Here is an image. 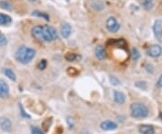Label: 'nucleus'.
I'll return each instance as SVG.
<instances>
[{
  "instance_id": "nucleus-10",
  "label": "nucleus",
  "mask_w": 162,
  "mask_h": 134,
  "mask_svg": "<svg viewBox=\"0 0 162 134\" xmlns=\"http://www.w3.org/2000/svg\"><path fill=\"white\" fill-rule=\"evenodd\" d=\"M95 55L96 57L97 60H104L105 57H106V52H105V49L102 46V45H98L96 46L95 50Z\"/></svg>"
},
{
  "instance_id": "nucleus-9",
  "label": "nucleus",
  "mask_w": 162,
  "mask_h": 134,
  "mask_svg": "<svg viewBox=\"0 0 162 134\" xmlns=\"http://www.w3.org/2000/svg\"><path fill=\"white\" fill-rule=\"evenodd\" d=\"M100 127L104 130H113L117 128V125L115 122H114L112 121H104L101 123Z\"/></svg>"
},
{
  "instance_id": "nucleus-27",
  "label": "nucleus",
  "mask_w": 162,
  "mask_h": 134,
  "mask_svg": "<svg viewBox=\"0 0 162 134\" xmlns=\"http://www.w3.org/2000/svg\"><path fill=\"white\" fill-rule=\"evenodd\" d=\"M157 85H158V87H162V75H161V76H160V77L158 78V81Z\"/></svg>"
},
{
  "instance_id": "nucleus-24",
  "label": "nucleus",
  "mask_w": 162,
  "mask_h": 134,
  "mask_svg": "<svg viewBox=\"0 0 162 134\" xmlns=\"http://www.w3.org/2000/svg\"><path fill=\"white\" fill-rule=\"evenodd\" d=\"M68 73H69L70 76H75V75H77L78 72L77 69H75V68H68Z\"/></svg>"
},
{
  "instance_id": "nucleus-12",
  "label": "nucleus",
  "mask_w": 162,
  "mask_h": 134,
  "mask_svg": "<svg viewBox=\"0 0 162 134\" xmlns=\"http://www.w3.org/2000/svg\"><path fill=\"white\" fill-rule=\"evenodd\" d=\"M139 130L141 134H154V128L151 125H147V124L141 125Z\"/></svg>"
},
{
  "instance_id": "nucleus-8",
  "label": "nucleus",
  "mask_w": 162,
  "mask_h": 134,
  "mask_svg": "<svg viewBox=\"0 0 162 134\" xmlns=\"http://www.w3.org/2000/svg\"><path fill=\"white\" fill-rule=\"evenodd\" d=\"M0 127H1V129L4 131L8 132L12 129V123H11V121H10V120L8 118L2 117L1 119H0Z\"/></svg>"
},
{
  "instance_id": "nucleus-22",
  "label": "nucleus",
  "mask_w": 162,
  "mask_h": 134,
  "mask_svg": "<svg viewBox=\"0 0 162 134\" xmlns=\"http://www.w3.org/2000/svg\"><path fill=\"white\" fill-rule=\"evenodd\" d=\"M0 7L4 9H10L11 8V5L8 3V2H6V1H1L0 2Z\"/></svg>"
},
{
  "instance_id": "nucleus-13",
  "label": "nucleus",
  "mask_w": 162,
  "mask_h": 134,
  "mask_svg": "<svg viewBox=\"0 0 162 134\" xmlns=\"http://www.w3.org/2000/svg\"><path fill=\"white\" fill-rule=\"evenodd\" d=\"M12 22V18L5 14L0 13V25H7Z\"/></svg>"
},
{
  "instance_id": "nucleus-18",
  "label": "nucleus",
  "mask_w": 162,
  "mask_h": 134,
  "mask_svg": "<svg viewBox=\"0 0 162 134\" xmlns=\"http://www.w3.org/2000/svg\"><path fill=\"white\" fill-rule=\"evenodd\" d=\"M65 59L68 61H74V60H76L78 59V56L75 53H67L66 56H65Z\"/></svg>"
},
{
  "instance_id": "nucleus-2",
  "label": "nucleus",
  "mask_w": 162,
  "mask_h": 134,
  "mask_svg": "<svg viewBox=\"0 0 162 134\" xmlns=\"http://www.w3.org/2000/svg\"><path fill=\"white\" fill-rule=\"evenodd\" d=\"M36 52L27 46H21L16 52V59L19 63L27 64L35 57Z\"/></svg>"
},
{
  "instance_id": "nucleus-5",
  "label": "nucleus",
  "mask_w": 162,
  "mask_h": 134,
  "mask_svg": "<svg viewBox=\"0 0 162 134\" xmlns=\"http://www.w3.org/2000/svg\"><path fill=\"white\" fill-rule=\"evenodd\" d=\"M147 54L152 58H157L159 57L162 54V48L161 46L158 45V44H152L150 45L147 51Z\"/></svg>"
},
{
  "instance_id": "nucleus-11",
  "label": "nucleus",
  "mask_w": 162,
  "mask_h": 134,
  "mask_svg": "<svg viewBox=\"0 0 162 134\" xmlns=\"http://www.w3.org/2000/svg\"><path fill=\"white\" fill-rule=\"evenodd\" d=\"M71 31H72L71 26L67 23L63 24L61 27V33L62 37H64V38H68L71 34Z\"/></svg>"
},
{
  "instance_id": "nucleus-25",
  "label": "nucleus",
  "mask_w": 162,
  "mask_h": 134,
  "mask_svg": "<svg viewBox=\"0 0 162 134\" xmlns=\"http://www.w3.org/2000/svg\"><path fill=\"white\" fill-rule=\"evenodd\" d=\"M68 123H69L70 128H73V126H74V120H73L72 117H68Z\"/></svg>"
},
{
  "instance_id": "nucleus-20",
  "label": "nucleus",
  "mask_w": 162,
  "mask_h": 134,
  "mask_svg": "<svg viewBox=\"0 0 162 134\" xmlns=\"http://www.w3.org/2000/svg\"><path fill=\"white\" fill-rule=\"evenodd\" d=\"M7 43V40L6 36L0 32V46H5Z\"/></svg>"
},
{
  "instance_id": "nucleus-15",
  "label": "nucleus",
  "mask_w": 162,
  "mask_h": 134,
  "mask_svg": "<svg viewBox=\"0 0 162 134\" xmlns=\"http://www.w3.org/2000/svg\"><path fill=\"white\" fill-rule=\"evenodd\" d=\"M33 15L34 16H37V17H41L43 19H45L46 21H50V15L46 13H43V12H41V11H38V10H35L33 11Z\"/></svg>"
},
{
  "instance_id": "nucleus-14",
  "label": "nucleus",
  "mask_w": 162,
  "mask_h": 134,
  "mask_svg": "<svg viewBox=\"0 0 162 134\" xmlns=\"http://www.w3.org/2000/svg\"><path fill=\"white\" fill-rule=\"evenodd\" d=\"M115 101L117 104H124L125 102V96L124 93L119 92V91H115Z\"/></svg>"
},
{
  "instance_id": "nucleus-28",
  "label": "nucleus",
  "mask_w": 162,
  "mask_h": 134,
  "mask_svg": "<svg viewBox=\"0 0 162 134\" xmlns=\"http://www.w3.org/2000/svg\"><path fill=\"white\" fill-rule=\"evenodd\" d=\"M159 117H160V119L162 120V113H160V115H159Z\"/></svg>"
},
{
  "instance_id": "nucleus-7",
  "label": "nucleus",
  "mask_w": 162,
  "mask_h": 134,
  "mask_svg": "<svg viewBox=\"0 0 162 134\" xmlns=\"http://www.w3.org/2000/svg\"><path fill=\"white\" fill-rule=\"evenodd\" d=\"M9 94V86L6 81L0 80V97L6 98Z\"/></svg>"
},
{
  "instance_id": "nucleus-6",
  "label": "nucleus",
  "mask_w": 162,
  "mask_h": 134,
  "mask_svg": "<svg viewBox=\"0 0 162 134\" xmlns=\"http://www.w3.org/2000/svg\"><path fill=\"white\" fill-rule=\"evenodd\" d=\"M153 31L156 38L159 41H162V20H157L155 22L153 26Z\"/></svg>"
},
{
  "instance_id": "nucleus-1",
  "label": "nucleus",
  "mask_w": 162,
  "mask_h": 134,
  "mask_svg": "<svg viewBox=\"0 0 162 134\" xmlns=\"http://www.w3.org/2000/svg\"><path fill=\"white\" fill-rule=\"evenodd\" d=\"M32 34L40 41H52L58 37L56 29L50 25L33 26L32 29Z\"/></svg>"
},
{
  "instance_id": "nucleus-29",
  "label": "nucleus",
  "mask_w": 162,
  "mask_h": 134,
  "mask_svg": "<svg viewBox=\"0 0 162 134\" xmlns=\"http://www.w3.org/2000/svg\"><path fill=\"white\" fill-rule=\"evenodd\" d=\"M68 1H69V0H68Z\"/></svg>"
},
{
  "instance_id": "nucleus-21",
  "label": "nucleus",
  "mask_w": 162,
  "mask_h": 134,
  "mask_svg": "<svg viewBox=\"0 0 162 134\" xmlns=\"http://www.w3.org/2000/svg\"><path fill=\"white\" fill-rule=\"evenodd\" d=\"M32 134H45V133L38 127H32Z\"/></svg>"
},
{
  "instance_id": "nucleus-23",
  "label": "nucleus",
  "mask_w": 162,
  "mask_h": 134,
  "mask_svg": "<svg viewBox=\"0 0 162 134\" xmlns=\"http://www.w3.org/2000/svg\"><path fill=\"white\" fill-rule=\"evenodd\" d=\"M46 66H47L46 60H41V61L39 62V64H38V68H39V69H44V68H46Z\"/></svg>"
},
{
  "instance_id": "nucleus-16",
  "label": "nucleus",
  "mask_w": 162,
  "mask_h": 134,
  "mask_svg": "<svg viewBox=\"0 0 162 134\" xmlns=\"http://www.w3.org/2000/svg\"><path fill=\"white\" fill-rule=\"evenodd\" d=\"M4 74H5L9 79H11V80H13V81H16V74H15L14 71L11 70L10 68H5V69H4Z\"/></svg>"
},
{
  "instance_id": "nucleus-4",
  "label": "nucleus",
  "mask_w": 162,
  "mask_h": 134,
  "mask_svg": "<svg viewBox=\"0 0 162 134\" xmlns=\"http://www.w3.org/2000/svg\"><path fill=\"white\" fill-rule=\"evenodd\" d=\"M105 27L110 32H116L120 29V24L115 17L111 16L106 20Z\"/></svg>"
},
{
  "instance_id": "nucleus-19",
  "label": "nucleus",
  "mask_w": 162,
  "mask_h": 134,
  "mask_svg": "<svg viewBox=\"0 0 162 134\" xmlns=\"http://www.w3.org/2000/svg\"><path fill=\"white\" fill-rule=\"evenodd\" d=\"M132 57L133 60H137L140 58V52L136 48H133L132 50Z\"/></svg>"
},
{
  "instance_id": "nucleus-17",
  "label": "nucleus",
  "mask_w": 162,
  "mask_h": 134,
  "mask_svg": "<svg viewBox=\"0 0 162 134\" xmlns=\"http://www.w3.org/2000/svg\"><path fill=\"white\" fill-rule=\"evenodd\" d=\"M142 5L146 9L149 10L153 7V1L152 0H142Z\"/></svg>"
},
{
  "instance_id": "nucleus-3",
  "label": "nucleus",
  "mask_w": 162,
  "mask_h": 134,
  "mask_svg": "<svg viewBox=\"0 0 162 134\" xmlns=\"http://www.w3.org/2000/svg\"><path fill=\"white\" fill-rule=\"evenodd\" d=\"M131 111V115L133 118L136 119H142L148 116L149 114V109L148 107L141 104V103H133L131 105L130 107Z\"/></svg>"
},
{
  "instance_id": "nucleus-26",
  "label": "nucleus",
  "mask_w": 162,
  "mask_h": 134,
  "mask_svg": "<svg viewBox=\"0 0 162 134\" xmlns=\"http://www.w3.org/2000/svg\"><path fill=\"white\" fill-rule=\"evenodd\" d=\"M111 82L113 83V85H118V84H119V80H118V79H116L115 77H114V79L111 77Z\"/></svg>"
}]
</instances>
